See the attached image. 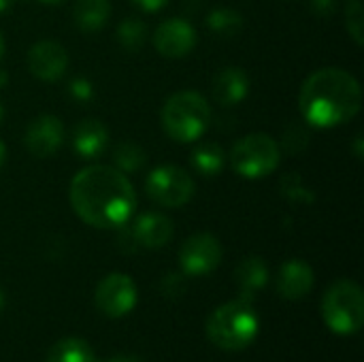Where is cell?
<instances>
[{
  "mask_svg": "<svg viewBox=\"0 0 364 362\" xmlns=\"http://www.w3.org/2000/svg\"><path fill=\"white\" fill-rule=\"evenodd\" d=\"M190 162L196 169V173H200L205 177H213V175L222 173V169L226 166V154L218 143L207 141V143H200L194 147Z\"/></svg>",
  "mask_w": 364,
  "mask_h": 362,
  "instance_id": "19",
  "label": "cell"
},
{
  "mask_svg": "<svg viewBox=\"0 0 364 362\" xmlns=\"http://www.w3.org/2000/svg\"><path fill=\"white\" fill-rule=\"evenodd\" d=\"M235 280H237V286L243 294L245 301H250L252 294H256L258 290H262L267 286V280H269V271H267V265L262 258L258 256H252V258H245L239 267H237V273H235Z\"/></svg>",
  "mask_w": 364,
  "mask_h": 362,
  "instance_id": "17",
  "label": "cell"
},
{
  "mask_svg": "<svg viewBox=\"0 0 364 362\" xmlns=\"http://www.w3.org/2000/svg\"><path fill=\"white\" fill-rule=\"evenodd\" d=\"M68 66L66 49L55 41H38L28 51V68L41 81H55Z\"/></svg>",
  "mask_w": 364,
  "mask_h": 362,
  "instance_id": "12",
  "label": "cell"
},
{
  "mask_svg": "<svg viewBox=\"0 0 364 362\" xmlns=\"http://www.w3.org/2000/svg\"><path fill=\"white\" fill-rule=\"evenodd\" d=\"M4 162H6V147H4V143L0 141V169L4 166Z\"/></svg>",
  "mask_w": 364,
  "mask_h": 362,
  "instance_id": "28",
  "label": "cell"
},
{
  "mask_svg": "<svg viewBox=\"0 0 364 362\" xmlns=\"http://www.w3.org/2000/svg\"><path fill=\"white\" fill-rule=\"evenodd\" d=\"M279 143L264 132H254L239 139L230 151L232 171L245 179H260L271 175L279 166Z\"/></svg>",
  "mask_w": 364,
  "mask_h": 362,
  "instance_id": "6",
  "label": "cell"
},
{
  "mask_svg": "<svg viewBox=\"0 0 364 362\" xmlns=\"http://www.w3.org/2000/svg\"><path fill=\"white\" fill-rule=\"evenodd\" d=\"M145 34H147V28L145 23H141L139 19L130 17L126 21L119 23L117 28V36H119V43L126 47V49H139L143 43H145Z\"/></svg>",
  "mask_w": 364,
  "mask_h": 362,
  "instance_id": "23",
  "label": "cell"
},
{
  "mask_svg": "<svg viewBox=\"0 0 364 362\" xmlns=\"http://www.w3.org/2000/svg\"><path fill=\"white\" fill-rule=\"evenodd\" d=\"M145 192L156 205L177 209L192 201L196 192V183L186 169L175 164H164L147 175Z\"/></svg>",
  "mask_w": 364,
  "mask_h": 362,
  "instance_id": "7",
  "label": "cell"
},
{
  "mask_svg": "<svg viewBox=\"0 0 364 362\" xmlns=\"http://www.w3.org/2000/svg\"><path fill=\"white\" fill-rule=\"evenodd\" d=\"M13 0H0V13H4L6 9H11Z\"/></svg>",
  "mask_w": 364,
  "mask_h": 362,
  "instance_id": "29",
  "label": "cell"
},
{
  "mask_svg": "<svg viewBox=\"0 0 364 362\" xmlns=\"http://www.w3.org/2000/svg\"><path fill=\"white\" fill-rule=\"evenodd\" d=\"M211 124V107L198 92L183 90L173 94L162 107V128L179 143L198 141Z\"/></svg>",
  "mask_w": 364,
  "mask_h": 362,
  "instance_id": "4",
  "label": "cell"
},
{
  "mask_svg": "<svg viewBox=\"0 0 364 362\" xmlns=\"http://www.w3.org/2000/svg\"><path fill=\"white\" fill-rule=\"evenodd\" d=\"M94 301L107 318H122L136 305V286L128 275L111 273L96 286Z\"/></svg>",
  "mask_w": 364,
  "mask_h": 362,
  "instance_id": "8",
  "label": "cell"
},
{
  "mask_svg": "<svg viewBox=\"0 0 364 362\" xmlns=\"http://www.w3.org/2000/svg\"><path fill=\"white\" fill-rule=\"evenodd\" d=\"M130 2H132V4H136V6H139V9H143V11L154 13V11L164 9L168 0H130Z\"/></svg>",
  "mask_w": 364,
  "mask_h": 362,
  "instance_id": "26",
  "label": "cell"
},
{
  "mask_svg": "<svg viewBox=\"0 0 364 362\" xmlns=\"http://www.w3.org/2000/svg\"><path fill=\"white\" fill-rule=\"evenodd\" d=\"M4 307V294H2V290H0V309Z\"/></svg>",
  "mask_w": 364,
  "mask_h": 362,
  "instance_id": "32",
  "label": "cell"
},
{
  "mask_svg": "<svg viewBox=\"0 0 364 362\" xmlns=\"http://www.w3.org/2000/svg\"><path fill=\"white\" fill-rule=\"evenodd\" d=\"M73 92L77 96H90L92 94V87L85 81H73Z\"/></svg>",
  "mask_w": 364,
  "mask_h": 362,
  "instance_id": "27",
  "label": "cell"
},
{
  "mask_svg": "<svg viewBox=\"0 0 364 362\" xmlns=\"http://www.w3.org/2000/svg\"><path fill=\"white\" fill-rule=\"evenodd\" d=\"M111 15L109 0H77L73 9V19L83 32L100 30Z\"/></svg>",
  "mask_w": 364,
  "mask_h": 362,
  "instance_id": "18",
  "label": "cell"
},
{
  "mask_svg": "<svg viewBox=\"0 0 364 362\" xmlns=\"http://www.w3.org/2000/svg\"><path fill=\"white\" fill-rule=\"evenodd\" d=\"M213 100L222 107H235L250 94V77L243 68L226 66L220 68L211 81Z\"/></svg>",
  "mask_w": 364,
  "mask_h": 362,
  "instance_id": "13",
  "label": "cell"
},
{
  "mask_svg": "<svg viewBox=\"0 0 364 362\" xmlns=\"http://www.w3.org/2000/svg\"><path fill=\"white\" fill-rule=\"evenodd\" d=\"M132 237L147 250L164 247L173 237V222L162 213H145L132 224Z\"/></svg>",
  "mask_w": 364,
  "mask_h": 362,
  "instance_id": "16",
  "label": "cell"
},
{
  "mask_svg": "<svg viewBox=\"0 0 364 362\" xmlns=\"http://www.w3.org/2000/svg\"><path fill=\"white\" fill-rule=\"evenodd\" d=\"M322 316L326 326L337 335H354L364 322L363 288L352 280L333 284L322 301Z\"/></svg>",
  "mask_w": 364,
  "mask_h": 362,
  "instance_id": "5",
  "label": "cell"
},
{
  "mask_svg": "<svg viewBox=\"0 0 364 362\" xmlns=\"http://www.w3.org/2000/svg\"><path fill=\"white\" fill-rule=\"evenodd\" d=\"M109 143V130L100 119H81L73 130V149L83 160H94L105 154Z\"/></svg>",
  "mask_w": 364,
  "mask_h": 362,
  "instance_id": "14",
  "label": "cell"
},
{
  "mask_svg": "<svg viewBox=\"0 0 364 362\" xmlns=\"http://www.w3.org/2000/svg\"><path fill=\"white\" fill-rule=\"evenodd\" d=\"M222 262V245L209 233H198L186 239L179 250V265L186 275H207L215 271Z\"/></svg>",
  "mask_w": 364,
  "mask_h": 362,
  "instance_id": "9",
  "label": "cell"
},
{
  "mask_svg": "<svg viewBox=\"0 0 364 362\" xmlns=\"http://www.w3.org/2000/svg\"><path fill=\"white\" fill-rule=\"evenodd\" d=\"M363 90L358 79L337 66L311 73L299 92V109L316 128H335L360 111Z\"/></svg>",
  "mask_w": 364,
  "mask_h": 362,
  "instance_id": "2",
  "label": "cell"
},
{
  "mask_svg": "<svg viewBox=\"0 0 364 362\" xmlns=\"http://www.w3.org/2000/svg\"><path fill=\"white\" fill-rule=\"evenodd\" d=\"M2 115H4V111H2V107H0V122H2Z\"/></svg>",
  "mask_w": 364,
  "mask_h": 362,
  "instance_id": "33",
  "label": "cell"
},
{
  "mask_svg": "<svg viewBox=\"0 0 364 362\" xmlns=\"http://www.w3.org/2000/svg\"><path fill=\"white\" fill-rule=\"evenodd\" d=\"M36 2H43V4H62L64 0H36Z\"/></svg>",
  "mask_w": 364,
  "mask_h": 362,
  "instance_id": "31",
  "label": "cell"
},
{
  "mask_svg": "<svg viewBox=\"0 0 364 362\" xmlns=\"http://www.w3.org/2000/svg\"><path fill=\"white\" fill-rule=\"evenodd\" d=\"M294 183L296 186H286V183H282V192H284V196H288L290 201H296V203H303V201H314V196L307 192V188L303 186V179L299 177V175H294Z\"/></svg>",
  "mask_w": 364,
  "mask_h": 362,
  "instance_id": "25",
  "label": "cell"
},
{
  "mask_svg": "<svg viewBox=\"0 0 364 362\" xmlns=\"http://www.w3.org/2000/svg\"><path fill=\"white\" fill-rule=\"evenodd\" d=\"M154 45L164 58H183L196 47V30L190 21L171 17L156 28Z\"/></svg>",
  "mask_w": 364,
  "mask_h": 362,
  "instance_id": "10",
  "label": "cell"
},
{
  "mask_svg": "<svg viewBox=\"0 0 364 362\" xmlns=\"http://www.w3.org/2000/svg\"><path fill=\"white\" fill-rule=\"evenodd\" d=\"M260 320L250 301L239 299L218 307L207 320L209 339L226 352L245 350L258 335Z\"/></svg>",
  "mask_w": 364,
  "mask_h": 362,
  "instance_id": "3",
  "label": "cell"
},
{
  "mask_svg": "<svg viewBox=\"0 0 364 362\" xmlns=\"http://www.w3.org/2000/svg\"><path fill=\"white\" fill-rule=\"evenodd\" d=\"M47 362H96V356L85 341L68 337V339L58 341L49 350Z\"/></svg>",
  "mask_w": 364,
  "mask_h": 362,
  "instance_id": "20",
  "label": "cell"
},
{
  "mask_svg": "<svg viewBox=\"0 0 364 362\" xmlns=\"http://www.w3.org/2000/svg\"><path fill=\"white\" fill-rule=\"evenodd\" d=\"M64 141V126L55 115L34 117L23 134V143L34 158H49Z\"/></svg>",
  "mask_w": 364,
  "mask_h": 362,
  "instance_id": "11",
  "label": "cell"
},
{
  "mask_svg": "<svg viewBox=\"0 0 364 362\" xmlns=\"http://www.w3.org/2000/svg\"><path fill=\"white\" fill-rule=\"evenodd\" d=\"M346 28H348L350 36L356 41V45H363V32H364L363 0H348V4H346Z\"/></svg>",
  "mask_w": 364,
  "mask_h": 362,
  "instance_id": "24",
  "label": "cell"
},
{
  "mask_svg": "<svg viewBox=\"0 0 364 362\" xmlns=\"http://www.w3.org/2000/svg\"><path fill=\"white\" fill-rule=\"evenodd\" d=\"M113 158H115V164H117V169L122 173H134V171H139L145 164V151L139 145H134V143L117 145Z\"/></svg>",
  "mask_w": 364,
  "mask_h": 362,
  "instance_id": "22",
  "label": "cell"
},
{
  "mask_svg": "<svg viewBox=\"0 0 364 362\" xmlns=\"http://www.w3.org/2000/svg\"><path fill=\"white\" fill-rule=\"evenodd\" d=\"M207 26L220 36H232L243 28V17L232 9H215L207 17Z\"/></svg>",
  "mask_w": 364,
  "mask_h": 362,
  "instance_id": "21",
  "label": "cell"
},
{
  "mask_svg": "<svg viewBox=\"0 0 364 362\" xmlns=\"http://www.w3.org/2000/svg\"><path fill=\"white\" fill-rule=\"evenodd\" d=\"M68 198L73 211L94 228H119L136 207L130 179L109 164H92L79 171L70 181Z\"/></svg>",
  "mask_w": 364,
  "mask_h": 362,
  "instance_id": "1",
  "label": "cell"
},
{
  "mask_svg": "<svg viewBox=\"0 0 364 362\" xmlns=\"http://www.w3.org/2000/svg\"><path fill=\"white\" fill-rule=\"evenodd\" d=\"M2 55H4V36L0 32V60H2Z\"/></svg>",
  "mask_w": 364,
  "mask_h": 362,
  "instance_id": "30",
  "label": "cell"
},
{
  "mask_svg": "<svg viewBox=\"0 0 364 362\" xmlns=\"http://www.w3.org/2000/svg\"><path fill=\"white\" fill-rule=\"evenodd\" d=\"M314 269L303 260H288L277 275V292L288 301H299L314 288Z\"/></svg>",
  "mask_w": 364,
  "mask_h": 362,
  "instance_id": "15",
  "label": "cell"
}]
</instances>
